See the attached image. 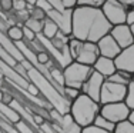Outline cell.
Listing matches in <instances>:
<instances>
[{"mask_svg": "<svg viewBox=\"0 0 134 133\" xmlns=\"http://www.w3.org/2000/svg\"><path fill=\"white\" fill-rule=\"evenodd\" d=\"M113 24L106 19L101 7L77 4L73 9L71 36L86 42H96L110 33Z\"/></svg>", "mask_w": 134, "mask_h": 133, "instance_id": "6da1fadb", "label": "cell"}, {"mask_svg": "<svg viewBox=\"0 0 134 133\" xmlns=\"http://www.w3.org/2000/svg\"><path fill=\"white\" fill-rule=\"evenodd\" d=\"M100 102L94 100L93 97H90L88 94L81 93L70 103V113L73 115V118L76 119V122L84 127V126L90 125L94 122L96 116L100 113Z\"/></svg>", "mask_w": 134, "mask_h": 133, "instance_id": "7a4b0ae2", "label": "cell"}, {"mask_svg": "<svg viewBox=\"0 0 134 133\" xmlns=\"http://www.w3.org/2000/svg\"><path fill=\"white\" fill-rule=\"evenodd\" d=\"M93 66L84 65L77 60L70 62L66 67H63V75H64V86H71L81 89L83 83L87 80V77L93 72Z\"/></svg>", "mask_w": 134, "mask_h": 133, "instance_id": "3957f363", "label": "cell"}, {"mask_svg": "<svg viewBox=\"0 0 134 133\" xmlns=\"http://www.w3.org/2000/svg\"><path fill=\"white\" fill-rule=\"evenodd\" d=\"M127 93V84L121 83H114L110 80H104L101 86V93H100V104L104 103H111V102H121L124 100Z\"/></svg>", "mask_w": 134, "mask_h": 133, "instance_id": "277c9868", "label": "cell"}, {"mask_svg": "<svg viewBox=\"0 0 134 133\" xmlns=\"http://www.w3.org/2000/svg\"><path fill=\"white\" fill-rule=\"evenodd\" d=\"M127 6H124L119 0H106L101 6L104 16L113 26L116 24L126 23V14H127Z\"/></svg>", "mask_w": 134, "mask_h": 133, "instance_id": "5b68a950", "label": "cell"}, {"mask_svg": "<svg viewBox=\"0 0 134 133\" xmlns=\"http://www.w3.org/2000/svg\"><path fill=\"white\" fill-rule=\"evenodd\" d=\"M100 113L104 116V118L111 120V122L119 123V122H121V120L129 118L130 107L126 104L124 100H121V102L104 103V104H101V107H100Z\"/></svg>", "mask_w": 134, "mask_h": 133, "instance_id": "8992f818", "label": "cell"}, {"mask_svg": "<svg viewBox=\"0 0 134 133\" xmlns=\"http://www.w3.org/2000/svg\"><path fill=\"white\" fill-rule=\"evenodd\" d=\"M98 56H100V52H98L97 43H96V42H86V40H80L79 49H77V52H76L73 60H77V62L84 63V65L93 66Z\"/></svg>", "mask_w": 134, "mask_h": 133, "instance_id": "52a82bcc", "label": "cell"}, {"mask_svg": "<svg viewBox=\"0 0 134 133\" xmlns=\"http://www.w3.org/2000/svg\"><path fill=\"white\" fill-rule=\"evenodd\" d=\"M104 80H106V77H104L103 75L93 70L91 75L87 77V80L83 83L81 92L86 94H88L90 97H93L94 100L98 102V100H100V93H101V86H103Z\"/></svg>", "mask_w": 134, "mask_h": 133, "instance_id": "ba28073f", "label": "cell"}, {"mask_svg": "<svg viewBox=\"0 0 134 133\" xmlns=\"http://www.w3.org/2000/svg\"><path fill=\"white\" fill-rule=\"evenodd\" d=\"M117 70H124L134 76V43L121 49L120 55L114 59Z\"/></svg>", "mask_w": 134, "mask_h": 133, "instance_id": "9c48e42d", "label": "cell"}, {"mask_svg": "<svg viewBox=\"0 0 134 133\" xmlns=\"http://www.w3.org/2000/svg\"><path fill=\"white\" fill-rule=\"evenodd\" d=\"M97 46H98V52H100V55L106 56V57L116 59L117 56L120 55V52H121L120 44L116 42V39H114L110 33H107L106 36L101 37V39L97 42Z\"/></svg>", "mask_w": 134, "mask_h": 133, "instance_id": "30bf717a", "label": "cell"}, {"mask_svg": "<svg viewBox=\"0 0 134 133\" xmlns=\"http://www.w3.org/2000/svg\"><path fill=\"white\" fill-rule=\"evenodd\" d=\"M110 34L116 39V42L120 44L121 49L130 46L134 43V37L131 33V27L127 23H121V24H116V26L111 27Z\"/></svg>", "mask_w": 134, "mask_h": 133, "instance_id": "8fae6325", "label": "cell"}, {"mask_svg": "<svg viewBox=\"0 0 134 133\" xmlns=\"http://www.w3.org/2000/svg\"><path fill=\"white\" fill-rule=\"evenodd\" d=\"M93 69H94L96 72H98V73H101L104 77H108V76H111L114 72H117L114 59L106 57V56H101V55L98 56L97 60L94 62Z\"/></svg>", "mask_w": 134, "mask_h": 133, "instance_id": "7c38bea8", "label": "cell"}, {"mask_svg": "<svg viewBox=\"0 0 134 133\" xmlns=\"http://www.w3.org/2000/svg\"><path fill=\"white\" fill-rule=\"evenodd\" d=\"M60 126H62L63 133H81V126L76 122V119L73 118V115L70 112L63 113Z\"/></svg>", "mask_w": 134, "mask_h": 133, "instance_id": "4fadbf2b", "label": "cell"}, {"mask_svg": "<svg viewBox=\"0 0 134 133\" xmlns=\"http://www.w3.org/2000/svg\"><path fill=\"white\" fill-rule=\"evenodd\" d=\"M73 27V9H63L62 20L59 22V29L67 36H71Z\"/></svg>", "mask_w": 134, "mask_h": 133, "instance_id": "5bb4252c", "label": "cell"}, {"mask_svg": "<svg viewBox=\"0 0 134 133\" xmlns=\"http://www.w3.org/2000/svg\"><path fill=\"white\" fill-rule=\"evenodd\" d=\"M133 79H134L133 73H129V72H124V70H117L111 76L106 77V80L114 82V83H121V84H129Z\"/></svg>", "mask_w": 134, "mask_h": 133, "instance_id": "9a60e30c", "label": "cell"}, {"mask_svg": "<svg viewBox=\"0 0 134 133\" xmlns=\"http://www.w3.org/2000/svg\"><path fill=\"white\" fill-rule=\"evenodd\" d=\"M59 30L60 29H59V26H57L56 22H53L52 19H49L46 16V17H44V23H43V30H41V34H43L44 37H47V39H53Z\"/></svg>", "mask_w": 134, "mask_h": 133, "instance_id": "2e32d148", "label": "cell"}, {"mask_svg": "<svg viewBox=\"0 0 134 133\" xmlns=\"http://www.w3.org/2000/svg\"><path fill=\"white\" fill-rule=\"evenodd\" d=\"M93 123H96L97 126H100L106 133H114V129H116V123L111 122V120H108L107 118H104L101 113H98V115L96 116Z\"/></svg>", "mask_w": 134, "mask_h": 133, "instance_id": "e0dca14e", "label": "cell"}, {"mask_svg": "<svg viewBox=\"0 0 134 133\" xmlns=\"http://www.w3.org/2000/svg\"><path fill=\"white\" fill-rule=\"evenodd\" d=\"M7 37L12 42H17V40H23V26L20 24H12L6 30Z\"/></svg>", "mask_w": 134, "mask_h": 133, "instance_id": "ac0fdd59", "label": "cell"}, {"mask_svg": "<svg viewBox=\"0 0 134 133\" xmlns=\"http://www.w3.org/2000/svg\"><path fill=\"white\" fill-rule=\"evenodd\" d=\"M13 127H14V130L16 132H21V133H31V132H37L36 129L31 126V123L30 122H27L26 119H23V118H20L17 120V122H14L13 123Z\"/></svg>", "mask_w": 134, "mask_h": 133, "instance_id": "d6986e66", "label": "cell"}, {"mask_svg": "<svg viewBox=\"0 0 134 133\" xmlns=\"http://www.w3.org/2000/svg\"><path fill=\"white\" fill-rule=\"evenodd\" d=\"M114 133H134V125L129 119H124L121 122L116 123Z\"/></svg>", "mask_w": 134, "mask_h": 133, "instance_id": "ffe728a7", "label": "cell"}, {"mask_svg": "<svg viewBox=\"0 0 134 133\" xmlns=\"http://www.w3.org/2000/svg\"><path fill=\"white\" fill-rule=\"evenodd\" d=\"M43 23L44 20H39V19H34V17H29L26 22H24V26H27L29 29H31L34 33H41L43 30Z\"/></svg>", "mask_w": 134, "mask_h": 133, "instance_id": "44dd1931", "label": "cell"}, {"mask_svg": "<svg viewBox=\"0 0 134 133\" xmlns=\"http://www.w3.org/2000/svg\"><path fill=\"white\" fill-rule=\"evenodd\" d=\"M63 96L66 97L67 100H69L70 103L73 102V100L76 99V97L79 96V94L81 93V89H77V87H71V86H63Z\"/></svg>", "mask_w": 134, "mask_h": 133, "instance_id": "7402d4cb", "label": "cell"}, {"mask_svg": "<svg viewBox=\"0 0 134 133\" xmlns=\"http://www.w3.org/2000/svg\"><path fill=\"white\" fill-rule=\"evenodd\" d=\"M124 102L130 107V110L134 109V79L127 84V93H126V97H124Z\"/></svg>", "mask_w": 134, "mask_h": 133, "instance_id": "603a6c76", "label": "cell"}, {"mask_svg": "<svg viewBox=\"0 0 134 133\" xmlns=\"http://www.w3.org/2000/svg\"><path fill=\"white\" fill-rule=\"evenodd\" d=\"M26 43L29 44V47H30V49L33 50L34 53H39V52H41V50H44V46H43V43L40 42L39 37L33 39L31 42H26Z\"/></svg>", "mask_w": 134, "mask_h": 133, "instance_id": "cb8c5ba5", "label": "cell"}, {"mask_svg": "<svg viewBox=\"0 0 134 133\" xmlns=\"http://www.w3.org/2000/svg\"><path fill=\"white\" fill-rule=\"evenodd\" d=\"M81 133H106L100 126H97L96 123H90V125L81 127Z\"/></svg>", "mask_w": 134, "mask_h": 133, "instance_id": "d4e9b609", "label": "cell"}, {"mask_svg": "<svg viewBox=\"0 0 134 133\" xmlns=\"http://www.w3.org/2000/svg\"><path fill=\"white\" fill-rule=\"evenodd\" d=\"M30 17L39 19V20H44V17H46V12H44L43 9L37 7V6L34 4V7L30 10Z\"/></svg>", "mask_w": 134, "mask_h": 133, "instance_id": "484cf974", "label": "cell"}, {"mask_svg": "<svg viewBox=\"0 0 134 133\" xmlns=\"http://www.w3.org/2000/svg\"><path fill=\"white\" fill-rule=\"evenodd\" d=\"M13 2L14 0H0V10L3 13H12L13 12Z\"/></svg>", "mask_w": 134, "mask_h": 133, "instance_id": "4316f807", "label": "cell"}, {"mask_svg": "<svg viewBox=\"0 0 134 133\" xmlns=\"http://www.w3.org/2000/svg\"><path fill=\"white\" fill-rule=\"evenodd\" d=\"M49 118H50V120H53V122L60 123L62 122V118H63V113L60 112L59 109H56V107H52V109L49 110Z\"/></svg>", "mask_w": 134, "mask_h": 133, "instance_id": "83f0119b", "label": "cell"}, {"mask_svg": "<svg viewBox=\"0 0 134 133\" xmlns=\"http://www.w3.org/2000/svg\"><path fill=\"white\" fill-rule=\"evenodd\" d=\"M36 37H37V33H34L31 29H29L27 26L23 24V40L24 42H31V40L36 39Z\"/></svg>", "mask_w": 134, "mask_h": 133, "instance_id": "f1b7e54d", "label": "cell"}, {"mask_svg": "<svg viewBox=\"0 0 134 133\" xmlns=\"http://www.w3.org/2000/svg\"><path fill=\"white\" fill-rule=\"evenodd\" d=\"M36 57H37V63H39V65H46L50 59V55L46 50H41V52L36 53Z\"/></svg>", "mask_w": 134, "mask_h": 133, "instance_id": "f546056e", "label": "cell"}, {"mask_svg": "<svg viewBox=\"0 0 134 133\" xmlns=\"http://www.w3.org/2000/svg\"><path fill=\"white\" fill-rule=\"evenodd\" d=\"M37 130L39 132H46V133H53V126H52V120L46 119L41 125H39V127H37Z\"/></svg>", "mask_w": 134, "mask_h": 133, "instance_id": "4dcf8cb0", "label": "cell"}, {"mask_svg": "<svg viewBox=\"0 0 134 133\" xmlns=\"http://www.w3.org/2000/svg\"><path fill=\"white\" fill-rule=\"evenodd\" d=\"M106 0H79V4L84 6H93V7H101Z\"/></svg>", "mask_w": 134, "mask_h": 133, "instance_id": "1f68e13d", "label": "cell"}, {"mask_svg": "<svg viewBox=\"0 0 134 133\" xmlns=\"http://www.w3.org/2000/svg\"><path fill=\"white\" fill-rule=\"evenodd\" d=\"M34 4H36L37 7L43 9V10L46 12V13L50 10V9H53V7H54V6L49 2V0H36V3H34Z\"/></svg>", "mask_w": 134, "mask_h": 133, "instance_id": "d6a6232c", "label": "cell"}, {"mask_svg": "<svg viewBox=\"0 0 134 133\" xmlns=\"http://www.w3.org/2000/svg\"><path fill=\"white\" fill-rule=\"evenodd\" d=\"M63 9H74L79 4V0H60Z\"/></svg>", "mask_w": 134, "mask_h": 133, "instance_id": "836d02e7", "label": "cell"}, {"mask_svg": "<svg viewBox=\"0 0 134 133\" xmlns=\"http://www.w3.org/2000/svg\"><path fill=\"white\" fill-rule=\"evenodd\" d=\"M26 4H27V0H14L13 2V12L26 9Z\"/></svg>", "mask_w": 134, "mask_h": 133, "instance_id": "e575fe53", "label": "cell"}, {"mask_svg": "<svg viewBox=\"0 0 134 133\" xmlns=\"http://www.w3.org/2000/svg\"><path fill=\"white\" fill-rule=\"evenodd\" d=\"M126 23L129 24V26H131V24L134 23V7H129V9H127Z\"/></svg>", "mask_w": 134, "mask_h": 133, "instance_id": "d590c367", "label": "cell"}, {"mask_svg": "<svg viewBox=\"0 0 134 133\" xmlns=\"http://www.w3.org/2000/svg\"><path fill=\"white\" fill-rule=\"evenodd\" d=\"M44 120H46V118L41 116L40 113H33V123H34V126H36V129L39 127V125H41ZM37 132H39V130H37Z\"/></svg>", "mask_w": 134, "mask_h": 133, "instance_id": "8d00e7d4", "label": "cell"}, {"mask_svg": "<svg viewBox=\"0 0 134 133\" xmlns=\"http://www.w3.org/2000/svg\"><path fill=\"white\" fill-rule=\"evenodd\" d=\"M13 69H14V70L17 72V73L20 75V76H23V77H26V79H27V70H26V69H24L23 66L20 65V62H17V63H16V66H14Z\"/></svg>", "mask_w": 134, "mask_h": 133, "instance_id": "74e56055", "label": "cell"}, {"mask_svg": "<svg viewBox=\"0 0 134 133\" xmlns=\"http://www.w3.org/2000/svg\"><path fill=\"white\" fill-rule=\"evenodd\" d=\"M119 2H121L127 7H134V0H119Z\"/></svg>", "mask_w": 134, "mask_h": 133, "instance_id": "f35d334b", "label": "cell"}, {"mask_svg": "<svg viewBox=\"0 0 134 133\" xmlns=\"http://www.w3.org/2000/svg\"><path fill=\"white\" fill-rule=\"evenodd\" d=\"M127 119H129L130 122H131L133 125H134V109H133V110H130V113H129V118H127Z\"/></svg>", "mask_w": 134, "mask_h": 133, "instance_id": "ab89813d", "label": "cell"}, {"mask_svg": "<svg viewBox=\"0 0 134 133\" xmlns=\"http://www.w3.org/2000/svg\"><path fill=\"white\" fill-rule=\"evenodd\" d=\"M3 92H4V90H3V87H0V100L3 99Z\"/></svg>", "mask_w": 134, "mask_h": 133, "instance_id": "60d3db41", "label": "cell"}, {"mask_svg": "<svg viewBox=\"0 0 134 133\" xmlns=\"http://www.w3.org/2000/svg\"><path fill=\"white\" fill-rule=\"evenodd\" d=\"M130 27H131V33H133V37H134V23H133Z\"/></svg>", "mask_w": 134, "mask_h": 133, "instance_id": "b9f144b4", "label": "cell"}]
</instances>
